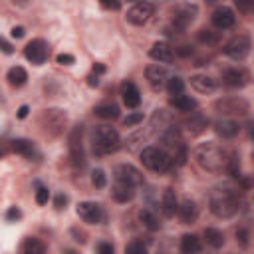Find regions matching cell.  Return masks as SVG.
I'll use <instances>...</instances> for the list:
<instances>
[{"instance_id": "1", "label": "cell", "mask_w": 254, "mask_h": 254, "mask_svg": "<svg viewBox=\"0 0 254 254\" xmlns=\"http://www.w3.org/2000/svg\"><path fill=\"white\" fill-rule=\"evenodd\" d=\"M208 206L210 212L216 218H230L238 212L240 208V192L238 189H234L232 185H220L216 189H212L210 196H208Z\"/></svg>"}, {"instance_id": "2", "label": "cell", "mask_w": 254, "mask_h": 254, "mask_svg": "<svg viewBox=\"0 0 254 254\" xmlns=\"http://www.w3.org/2000/svg\"><path fill=\"white\" fill-rule=\"evenodd\" d=\"M194 159L198 163L200 169L208 171V173H222L228 167V153L226 149H222L216 143H202L194 149Z\"/></svg>"}, {"instance_id": "3", "label": "cell", "mask_w": 254, "mask_h": 254, "mask_svg": "<svg viewBox=\"0 0 254 254\" xmlns=\"http://www.w3.org/2000/svg\"><path fill=\"white\" fill-rule=\"evenodd\" d=\"M119 133L109 127V125H97L93 129V135H91V147H93V153L103 157V155H109V153H115L119 149Z\"/></svg>"}, {"instance_id": "4", "label": "cell", "mask_w": 254, "mask_h": 254, "mask_svg": "<svg viewBox=\"0 0 254 254\" xmlns=\"http://www.w3.org/2000/svg\"><path fill=\"white\" fill-rule=\"evenodd\" d=\"M38 123L46 135L60 137V135H64V131L67 127V115H65V111H62L58 107H50V109H44L40 113Z\"/></svg>"}, {"instance_id": "5", "label": "cell", "mask_w": 254, "mask_h": 254, "mask_svg": "<svg viewBox=\"0 0 254 254\" xmlns=\"http://www.w3.org/2000/svg\"><path fill=\"white\" fill-rule=\"evenodd\" d=\"M141 163L149 171H155V173H167L175 165L173 157L161 147H145L141 151Z\"/></svg>"}, {"instance_id": "6", "label": "cell", "mask_w": 254, "mask_h": 254, "mask_svg": "<svg viewBox=\"0 0 254 254\" xmlns=\"http://www.w3.org/2000/svg\"><path fill=\"white\" fill-rule=\"evenodd\" d=\"M81 135H83V127L77 125L73 127V131L69 133V163L75 167V169H81L85 165V155H83V145H81Z\"/></svg>"}, {"instance_id": "7", "label": "cell", "mask_w": 254, "mask_h": 254, "mask_svg": "<svg viewBox=\"0 0 254 254\" xmlns=\"http://www.w3.org/2000/svg\"><path fill=\"white\" fill-rule=\"evenodd\" d=\"M250 52V38L246 34H238L234 38H230L224 46V54L232 60H244Z\"/></svg>"}, {"instance_id": "8", "label": "cell", "mask_w": 254, "mask_h": 254, "mask_svg": "<svg viewBox=\"0 0 254 254\" xmlns=\"http://www.w3.org/2000/svg\"><path fill=\"white\" fill-rule=\"evenodd\" d=\"M153 12H155V8H153L151 2H135V4L127 10V16H125V18H127V22L133 24V26H143V24H147V22L151 20Z\"/></svg>"}, {"instance_id": "9", "label": "cell", "mask_w": 254, "mask_h": 254, "mask_svg": "<svg viewBox=\"0 0 254 254\" xmlns=\"http://www.w3.org/2000/svg\"><path fill=\"white\" fill-rule=\"evenodd\" d=\"M24 56H26V60L32 62L34 65H42V64L48 60V56H50V48H48V44H46L44 40L38 38V40H32V42L26 44Z\"/></svg>"}, {"instance_id": "10", "label": "cell", "mask_w": 254, "mask_h": 254, "mask_svg": "<svg viewBox=\"0 0 254 254\" xmlns=\"http://www.w3.org/2000/svg\"><path fill=\"white\" fill-rule=\"evenodd\" d=\"M196 12L198 10L194 4H179L177 8H173V26L177 30H185L189 24L194 22Z\"/></svg>"}, {"instance_id": "11", "label": "cell", "mask_w": 254, "mask_h": 254, "mask_svg": "<svg viewBox=\"0 0 254 254\" xmlns=\"http://www.w3.org/2000/svg\"><path fill=\"white\" fill-rule=\"evenodd\" d=\"M77 216L83 220V222H89V224H99L103 220V210L97 202H79L77 204Z\"/></svg>"}, {"instance_id": "12", "label": "cell", "mask_w": 254, "mask_h": 254, "mask_svg": "<svg viewBox=\"0 0 254 254\" xmlns=\"http://www.w3.org/2000/svg\"><path fill=\"white\" fill-rule=\"evenodd\" d=\"M115 181H123V183H127V185H131V187H139L141 183H143V175H141V171L139 169H135L133 165H117L115 167Z\"/></svg>"}, {"instance_id": "13", "label": "cell", "mask_w": 254, "mask_h": 254, "mask_svg": "<svg viewBox=\"0 0 254 254\" xmlns=\"http://www.w3.org/2000/svg\"><path fill=\"white\" fill-rule=\"evenodd\" d=\"M145 77H147V83L151 85V89L159 91L167 81V67L163 64H151L145 69Z\"/></svg>"}, {"instance_id": "14", "label": "cell", "mask_w": 254, "mask_h": 254, "mask_svg": "<svg viewBox=\"0 0 254 254\" xmlns=\"http://www.w3.org/2000/svg\"><path fill=\"white\" fill-rule=\"evenodd\" d=\"M216 109H220V113H228V115H246L248 103L240 97H226L216 103Z\"/></svg>"}, {"instance_id": "15", "label": "cell", "mask_w": 254, "mask_h": 254, "mask_svg": "<svg viewBox=\"0 0 254 254\" xmlns=\"http://www.w3.org/2000/svg\"><path fill=\"white\" fill-rule=\"evenodd\" d=\"M210 20H212V24H214L218 30H228V28H232V26H234L236 16H234V12H232L230 8L220 6V8H216V10L212 12Z\"/></svg>"}, {"instance_id": "16", "label": "cell", "mask_w": 254, "mask_h": 254, "mask_svg": "<svg viewBox=\"0 0 254 254\" xmlns=\"http://www.w3.org/2000/svg\"><path fill=\"white\" fill-rule=\"evenodd\" d=\"M222 79H224V83H226L228 87H244V85L250 81V75H248V71L242 69V67H230V69L224 71Z\"/></svg>"}, {"instance_id": "17", "label": "cell", "mask_w": 254, "mask_h": 254, "mask_svg": "<svg viewBox=\"0 0 254 254\" xmlns=\"http://www.w3.org/2000/svg\"><path fill=\"white\" fill-rule=\"evenodd\" d=\"M214 131H216L220 137H224V139H232V137H236V135L240 133V123H238L236 119L222 117V119H218V121L214 123Z\"/></svg>"}, {"instance_id": "18", "label": "cell", "mask_w": 254, "mask_h": 254, "mask_svg": "<svg viewBox=\"0 0 254 254\" xmlns=\"http://www.w3.org/2000/svg\"><path fill=\"white\" fill-rule=\"evenodd\" d=\"M177 214H179V218H181L183 224H192V222H196V218H198V206H196L194 200L187 198V200H183V202L177 206Z\"/></svg>"}, {"instance_id": "19", "label": "cell", "mask_w": 254, "mask_h": 254, "mask_svg": "<svg viewBox=\"0 0 254 254\" xmlns=\"http://www.w3.org/2000/svg\"><path fill=\"white\" fill-rule=\"evenodd\" d=\"M121 95H123V103H125L129 109L139 107V103H141V93H139V89H137V85H135L133 81H125V83L121 85Z\"/></svg>"}, {"instance_id": "20", "label": "cell", "mask_w": 254, "mask_h": 254, "mask_svg": "<svg viewBox=\"0 0 254 254\" xmlns=\"http://www.w3.org/2000/svg\"><path fill=\"white\" fill-rule=\"evenodd\" d=\"M149 56L159 64H167V62L173 60V48L169 44H165V42H155L151 46V50H149Z\"/></svg>"}, {"instance_id": "21", "label": "cell", "mask_w": 254, "mask_h": 254, "mask_svg": "<svg viewBox=\"0 0 254 254\" xmlns=\"http://www.w3.org/2000/svg\"><path fill=\"white\" fill-rule=\"evenodd\" d=\"M190 85L194 91L198 93H212L216 89V79H212L210 75H202V73H196L190 77Z\"/></svg>"}, {"instance_id": "22", "label": "cell", "mask_w": 254, "mask_h": 254, "mask_svg": "<svg viewBox=\"0 0 254 254\" xmlns=\"http://www.w3.org/2000/svg\"><path fill=\"white\" fill-rule=\"evenodd\" d=\"M111 194H113V198L117 202H129L135 196V187H131V185H127L123 181H115V185L111 189Z\"/></svg>"}, {"instance_id": "23", "label": "cell", "mask_w": 254, "mask_h": 254, "mask_svg": "<svg viewBox=\"0 0 254 254\" xmlns=\"http://www.w3.org/2000/svg\"><path fill=\"white\" fill-rule=\"evenodd\" d=\"M177 206H179V202H177V194H175V190H173V189H165V192H163V200H161L163 214H165V216H175V214H177Z\"/></svg>"}, {"instance_id": "24", "label": "cell", "mask_w": 254, "mask_h": 254, "mask_svg": "<svg viewBox=\"0 0 254 254\" xmlns=\"http://www.w3.org/2000/svg\"><path fill=\"white\" fill-rule=\"evenodd\" d=\"M187 129L190 131V135H198V133H202L204 129H206V125H208V119L204 117V115H200V113H190V117L187 119Z\"/></svg>"}, {"instance_id": "25", "label": "cell", "mask_w": 254, "mask_h": 254, "mask_svg": "<svg viewBox=\"0 0 254 254\" xmlns=\"http://www.w3.org/2000/svg\"><path fill=\"white\" fill-rule=\"evenodd\" d=\"M171 105L177 107L179 111H185V113H190L192 109H196V101L190 95H183V93L173 95L171 97Z\"/></svg>"}, {"instance_id": "26", "label": "cell", "mask_w": 254, "mask_h": 254, "mask_svg": "<svg viewBox=\"0 0 254 254\" xmlns=\"http://www.w3.org/2000/svg\"><path fill=\"white\" fill-rule=\"evenodd\" d=\"M10 149H12L14 153H18V155H22V157H30V159L36 155V147H34V143L28 141V139H14V141L10 143Z\"/></svg>"}, {"instance_id": "27", "label": "cell", "mask_w": 254, "mask_h": 254, "mask_svg": "<svg viewBox=\"0 0 254 254\" xmlns=\"http://www.w3.org/2000/svg\"><path fill=\"white\" fill-rule=\"evenodd\" d=\"M93 113H95V117H99V119L113 121V119L119 117V107L113 105V103H101V105H97V107L93 109Z\"/></svg>"}, {"instance_id": "28", "label": "cell", "mask_w": 254, "mask_h": 254, "mask_svg": "<svg viewBox=\"0 0 254 254\" xmlns=\"http://www.w3.org/2000/svg\"><path fill=\"white\" fill-rule=\"evenodd\" d=\"M6 79H8V83H10V85H14V87H20V85H24V83H26V79H28V73H26V69H24V67H20V65H14V67H10V69H8V73H6Z\"/></svg>"}, {"instance_id": "29", "label": "cell", "mask_w": 254, "mask_h": 254, "mask_svg": "<svg viewBox=\"0 0 254 254\" xmlns=\"http://www.w3.org/2000/svg\"><path fill=\"white\" fill-rule=\"evenodd\" d=\"M202 244H200V238L194 236V234H185L181 238V250L185 254H194V252H200Z\"/></svg>"}, {"instance_id": "30", "label": "cell", "mask_w": 254, "mask_h": 254, "mask_svg": "<svg viewBox=\"0 0 254 254\" xmlns=\"http://www.w3.org/2000/svg\"><path fill=\"white\" fill-rule=\"evenodd\" d=\"M196 40L200 44H206V46H216L220 42V32L210 30V28H202L196 32Z\"/></svg>"}, {"instance_id": "31", "label": "cell", "mask_w": 254, "mask_h": 254, "mask_svg": "<svg viewBox=\"0 0 254 254\" xmlns=\"http://www.w3.org/2000/svg\"><path fill=\"white\" fill-rule=\"evenodd\" d=\"M204 240L212 248H222L224 246V234L218 228H204Z\"/></svg>"}, {"instance_id": "32", "label": "cell", "mask_w": 254, "mask_h": 254, "mask_svg": "<svg viewBox=\"0 0 254 254\" xmlns=\"http://www.w3.org/2000/svg\"><path fill=\"white\" fill-rule=\"evenodd\" d=\"M24 254H44L46 252V244L40 242L38 238H26L22 242V248H20Z\"/></svg>"}, {"instance_id": "33", "label": "cell", "mask_w": 254, "mask_h": 254, "mask_svg": "<svg viewBox=\"0 0 254 254\" xmlns=\"http://www.w3.org/2000/svg\"><path fill=\"white\" fill-rule=\"evenodd\" d=\"M139 220H141L149 230H159V226H161L159 218H157L155 212H151L149 208H141V210H139Z\"/></svg>"}, {"instance_id": "34", "label": "cell", "mask_w": 254, "mask_h": 254, "mask_svg": "<svg viewBox=\"0 0 254 254\" xmlns=\"http://www.w3.org/2000/svg\"><path fill=\"white\" fill-rule=\"evenodd\" d=\"M167 89H169L171 95L183 93V89H185V81H183V77H179V75L169 77V79H167Z\"/></svg>"}, {"instance_id": "35", "label": "cell", "mask_w": 254, "mask_h": 254, "mask_svg": "<svg viewBox=\"0 0 254 254\" xmlns=\"http://www.w3.org/2000/svg\"><path fill=\"white\" fill-rule=\"evenodd\" d=\"M91 185H93L95 189H103V187L107 185V177H105V173H103L101 169H95V171L91 173Z\"/></svg>"}, {"instance_id": "36", "label": "cell", "mask_w": 254, "mask_h": 254, "mask_svg": "<svg viewBox=\"0 0 254 254\" xmlns=\"http://www.w3.org/2000/svg\"><path fill=\"white\" fill-rule=\"evenodd\" d=\"M125 252H129V254H145V252H147V246H145L141 240H131V242L125 246Z\"/></svg>"}, {"instance_id": "37", "label": "cell", "mask_w": 254, "mask_h": 254, "mask_svg": "<svg viewBox=\"0 0 254 254\" xmlns=\"http://www.w3.org/2000/svg\"><path fill=\"white\" fill-rule=\"evenodd\" d=\"M139 123H143V113H139V111H133V113H129V115L123 119V125H125V127H135V125H139Z\"/></svg>"}, {"instance_id": "38", "label": "cell", "mask_w": 254, "mask_h": 254, "mask_svg": "<svg viewBox=\"0 0 254 254\" xmlns=\"http://www.w3.org/2000/svg\"><path fill=\"white\" fill-rule=\"evenodd\" d=\"M236 242H238L242 248L248 246V242H250V232H248V228H236Z\"/></svg>"}, {"instance_id": "39", "label": "cell", "mask_w": 254, "mask_h": 254, "mask_svg": "<svg viewBox=\"0 0 254 254\" xmlns=\"http://www.w3.org/2000/svg\"><path fill=\"white\" fill-rule=\"evenodd\" d=\"M48 198H50V190H48L46 187H40V189L36 190V202L42 206V204L48 202Z\"/></svg>"}, {"instance_id": "40", "label": "cell", "mask_w": 254, "mask_h": 254, "mask_svg": "<svg viewBox=\"0 0 254 254\" xmlns=\"http://www.w3.org/2000/svg\"><path fill=\"white\" fill-rule=\"evenodd\" d=\"M20 218H22V210H20L18 206H10V208L6 210V220L14 222V220H20Z\"/></svg>"}, {"instance_id": "41", "label": "cell", "mask_w": 254, "mask_h": 254, "mask_svg": "<svg viewBox=\"0 0 254 254\" xmlns=\"http://www.w3.org/2000/svg\"><path fill=\"white\" fill-rule=\"evenodd\" d=\"M56 62H58L60 65H71V64H75V58H73L71 54H58Z\"/></svg>"}, {"instance_id": "42", "label": "cell", "mask_w": 254, "mask_h": 254, "mask_svg": "<svg viewBox=\"0 0 254 254\" xmlns=\"http://www.w3.org/2000/svg\"><path fill=\"white\" fill-rule=\"evenodd\" d=\"M99 4L105 10H119L121 8V0H99Z\"/></svg>"}, {"instance_id": "43", "label": "cell", "mask_w": 254, "mask_h": 254, "mask_svg": "<svg viewBox=\"0 0 254 254\" xmlns=\"http://www.w3.org/2000/svg\"><path fill=\"white\" fill-rule=\"evenodd\" d=\"M95 250H97L99 254H113V244H111V242H99V244L95 246Z\"/></svg>"}, {"instance_id": "44", "label": "cell", "mask_w": 254, "mask_h": 254, "mask_svg": "<svg viewBox=\"0 0 254 254\" xmlns=\"http://www.w3.org/2000/svg\"><path fill=\"white\" fill-rule=\"evenodd\" d=\"M65 204H67V196L60 192V194L54 198V206H56L58 210H62V208H65Z\"/></svg>"}, {"instance_id": "45", "label": "cell", "mask_w": 254, "mask_h": 254, "mask_svg": "<svg viewBox=\"0 0 254 254\" xmlns=\"http://www.w3.org/2000/svg\"><path fill=\"white\" fill-rule=\"evenodd\" d=\"M0 52L10 56V54H14V48H12V44H10V42H6L4 38H0Z\"/></svg>"}, {"instance_id": "46", "label": "cell", "mask_w": 254, "mask_h": 254, "mask_svg": "<svg viewBox=\"0 0 254 254\" xmlns=\"http://www.w3.org/2000/svg\"><path fill=\"white\" fill-rule=\"evenodd\" d=\"M234 4L238 6V10H242V12H250L252 0H234Z\"/></svg>"}, {"instance_id": "47", "label": "cell", "mask_w": 254, "mask_h": 254, "mask_svg": "<svg viewBox=\"0 0 254 254\" xmlns=\"http://www.w3.org/2000/svg\"><path fill=\"white\" fill-rule=\"evenodd\" d=\"M175 54H177V56L187 58V56H190V54H192V48H190V46H179V48L175 50Z\"/></svg>"}, {"instance_id": "48", "label": "cell", "mask_w": 254, "mask_h": 254, "mask_svg": "<svg viewBox=\"0 0 254 254\" xmlns=\"http://www.w3.org/2000/svg\"><path fill=\"white\" fill-rule=\"evenodd\" d=\"M87 85L97 87V85H99V75H97V73H89V75H87Z\"/></svg>"}, {"instance_id": "49", "label": "cell", "mask_w": 254, "mask_h": 254, "mask_svg": "<svg viewBox=\"0 0 254 254\" xmlns=\"http://www.w3.org/2000/svg\"><path fill=\"white\" fill-rule=\"evenodd\" d=\"M24 34H26V30H24L22 26H14V28H12V38H16V40H18V38H22Z\"/></svg>"}, {"instance_id": "50", "label": "cell", "mask_w": 254, "mask_h": 254, "mask_svg": "<svg viewBox=\"0 0 254 254\" xmlns=\"http://www.w3.org/2000/svg\"><path fill=\"white\" fill-rule=\"evenodd\" d=\"M28 111H30V107H28V105H22V107L18 109V113H16V115H18V119H24V117L28 115Z\"/></svg>"}, {"instance_id": "51", "label": "cell", "mask_w": 254, "mask_h": 254, "mask_svg": "<svg viewBox=\"0 0 254 254\" xmlns=\"http://www.w3.org/2000/svg\"><path fill=\"white\" fill-rule=\"evenodd\" d=\"M71 234H75V236H77V238H75L77 242H81V244L85 242V234H83L81 230H77V228H73V230H71Z\"/></svg>"}, {"instance_id": "52", "label": "cell", "mask_w": 254, "mask_h": 254, "mask_svg": "<svg viewBox=\"0 0 254 254\" xmlns=\"http://www.w3.org/2000/svg\"><path fill=\"white\" fill-rule=\"evenodd\" d=\"M93 73H105V65L103 64H93Z\"/></svg>"}, {"instance_id": "53", "label": "cell", "mask_w": 254, "mask_h": 254, "mask_svg": "<svg viewBox=\"0 0 254 254\" xmlns=\"http://www.w3.org/2000/svg\"><path fill=\"white\" fill-rule=\"evenodd\" d=\"M16 6H20V8H26L28 4H30V0H12Z\"/></svg>"}, {"instance_id": "54", "label": "cell", "mask_w": 254, "mask_h": 254, "mask_svg": "<svg viewBox=\"0 0 254 254\" xmlns=\"http://www.w3.org/2000/svg\"><path fill=\"white\" fill-rule=\"evenodd\" d=\"M6 153H8V149H6V147H4V145H0V159H2V157H4V155H6Z\"/></svg>"}, {"instance_id": "55", "label": "cell", "mask_w": 254, "mask_h": 254, "mask_svg": "<svg viewBox=\"0 0 254 254\" xmlns=\"http://www.w3.org/2000/svg\"><path fill=\"white\" fill-rule=\"evenodd\" d=\"M204 2H206V4H218L220 0H204Z\"/></svg>"}]
</instances>
